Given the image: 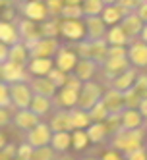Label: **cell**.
Returning <instances> with one entry per match:
<instances>
[{
	"label": "cell",
	"instance_id": "cell-1",
	"mask_svg": "<svg viewBox=\"0 0 147 160\" xmlns=\"http://www.w3.org/2000/svg\"><path fill=\"white\" fill-rule=\"evenodd\" d=\"M108 145L110 148H114L122 154H128L135 148H141L145 147V128H138V129L120 128L114 135L108 137Z\"/></svg>",
	"mask_w": 147,
	"mask_h": 160
},
{
	"label": "cell",
	"instance_id": "cell-60",
	"mask_svg": "<svg viewBox=\"0 0 147 160\" xmlns=\"http://www.w3.org/2000/svg\"><path fill=\"white\" fill-rule=\"evenodd\" d=\"M18 2H27V0H18Z\"/></svg>",
	"mask_w": 147,
	"mask_h": 160
},
{
	"label": "cell",
	"instance_id": "cell-27",
	"mask_svg": "<svg viewBox=\"0 0 147 160\" xmlns=\"http://www.w3.org/2000/svg\"><path fill=\"white\" fill-rule=\"evenodd\" d=\"M49 145H50V148L56 154H66L68 151H70V147H72L70 131H56V133H52Z\"/></svg>",
	"mask_w": 147,
	"mask_h": 160
},
{
	"label": "cell",
	"instance_id": "cell-30",
	"mask_svg": "<svg viewBox=\"0 0 147 160\" xmlns=\"http://www.w3.org/2000/svg\"><path fill=\"white\" fill-rule=\"evenodd\" d=\"M68 114H70V125L72 129H85L89 123H91V118H89V112L87 110H81V108H70L68 110Z\"/></svg>",
	"mask_w": 147,
	"mask_h": 160
},
{
	"label": "cell",
	"instance_id": "cell-48",
	"mask_svg": "<svg viewBox=\"0 0 147 160\" xmlns=\"http://www.w3.org/2000/svg\"><path fill=\"white\" fill-rule=\"evenodd\" d=\"M99 160H126V158H124V154H122V152L114 151V148H108V151H105V152H103V156H101Z\"/></svg>",
	"mask_w": 147,
	"mask_h": 160
},
{
	"label": "cell",
	"instance_id": "cell-17",
	"mask_svg": "<svg viewBox=\"0 0 147 160\" xmlns=\"http://www.w3.org/2000/svg\"><path fill=\"white\" fill-rule=\"evenodd\" d=\"M27 85H29L33 95H41V97H47V98H52L56 95V91H58L47 75H43V77H29Z\"/></svg>",
	"mask_w": 147,
	"mask_h": 160
},
{
	"label": "cell",
	"instance_id": "cell-18",
	"mask_svg": "<svg viewBox=\"0 0 147 160\" xmlns=\"http://www.w3.org/2000/svg\"><path fill=\"white\" fill-rule=\"evenodd\" d=\"M138 70H135L134 66H130L128 70H124L122 73H118L114 79H110V81L107 83V87H112V89H116L120 91V93H124V91H128L134 87V81H135V77H138Z\"/></svg>",
	"mask_w": 147,
	"mask_h": 160
},
{
	"label": "cell",
	"instance_id": "cell-10",
	"mask_svg": "<svg viewBox=\"0 0 147 160\" xmlns=\"http://www.w3.org/2000/svg\"><path fill=\"white\" fill-rule=\"evenodd\" d=\"M52 62H54V68H58V70H62L66 73H72L76 68V62H77V54H76V50H72V47L60 44V48L56 50Z\"/></svg>",
	"mask_w": 147,
	"mask_h": 160
},
{
	"label": "cell",
	"instance_id": "cell-40",
	"mask_svg": "<svg viewBox=\"0 0 147 160\" xmlns=\"http://www.w3.org/2000/svg\"><path fill=\"white\" fill-rule=\"evenodd\" d=\"M132 89L138 93L139 98H147V73H138Z\"/></svg>",
	"mask_w": 147,
	"mask_h": 160
},
{
	"label": "cell",
	"instance_id": "cell-29",
	"mask_svg": "<svg viewBox=\"0 0 147 160\" xmlns=\"http://www.w3.org/2000/svg\"><path fill=\"white\" fill-rule=\"evenodd\" d=\"M8 60L10 62H16L19 66H27V62H29V50H27V47L21 41H18L16 44H12V47L8 48Z\"/></svg>",
	"mask_w": 147,
	"mask_h": 160
},
{
	"label": "cell",
	"instance_id": "cell-42",
	"mask_svg": "<svg viewBox=\"0 0 147 160\" xmlns=\"http://www.w3.org/2000/svg\"><path fill=\"white\" fill-rule=\"evenodd\" d=\"M107 125V131H108V137L110 135H114L120 128H122V123H120V114H108L107 120L103 122Z\"/></svg>",
	"mask_w": 147,
	"mask_h": 160
},
{
	"label": "cell",
	"instance_id": "cell-7",
	"mask_svg": "<svg viewBox=\"0 0 147 160\" xmlns=\"http://www.w3.org/2000/svg\"><path fill=\"white\" fill-rule=\"evenodd\" d=\"M126 58H128L130 66H134L135 70L147 68V44L141 42L139 39H134L126 47Z\"/></svg>",
	"mask_w": 147,
	"mask_h": 160
},
{
	"label": "cell",
	"instance_id": "cell-24",
	"mask_svg": "<svg viewBox=\"0 0 147 160\" xmlns=\"http://www.w3.org/2000/svg\"><path fill=\"white\" fill-rule=\"evenodd\" d=\"M120 123L124 129H138V128H145L143 123V118L138 108H124L120 112Z\"/></svg>",
	"mask_w": 147,
	"mask_h": 160
},
{
	"label": "cell",
	"instance_id": "cell-58",
	"mask_svg": "<svg viewBox=\"0 0 147 160\" xmlns=\"http://www.w3.org/2000/svg\"><path fill=\"white\" fill-rule=\"evenodd\" d=\"M80 160H99V158H93V156H83V158H80Z\"/></svg>",
	"mask_w": 147,
	"mask_h": 160
},
{
	"label": "cell",
	"instance_id": "cell-61",
	"mask_svg": "<svg viewBox=\"0 0 147 160\" xmlns=\"http://www.w3.org/2000/svg\"><path fill=\"white\" fill-rule=\"evenodd\" d=\"M145 2H147V0H145Z\"/></svg>",
	"mask_w": 147,
	"mask_h": 160
},
{
	"label": "cell",
	"instance_id": "cell-9",
	"mask_svg": "<svg viewBox=\"0 0 147 160\" xmlns=\"http://www.w3.org/2000/svg\"><path fill=\"white\" fill-rule=\"evenodd\" d=\"M29 73L25 70V66H19L16 62L6 60L2 64V81L12 85V83H21V81H29Z\"/></svg>",
	"mask_w": 147,
	"mask_h": 160
},
{
	"label": "cell",
	"instance_id": "cell-11",
	"mask_svg": "<svg viewBox=\"0 0 147 160\" xmlns=\"http://www.w3.org/2000/svg\"><path fill=\"white\" fill-rule=\"evenodd\" d=\"M130 68V62H128V58L126 56H116V58H108L101 64V68L99 70L103 72V77H105V81L108 83L110 79H114L118 73H122L124 70H128Z\"/></svg>",
	"mask_w": 147,
	"mask_h": 160
},
{
	"label": "cell",
	"instance_id": "cell-20",
	"mask_svg": "<svg viewBox=\"0 0 147 160\" xmlns=\"http://www.w3.org/2000/svg\"><path fill=\"white\" fill-rule=\"evenodd\" d=\"M118 25L122 27V31L128 35V39H130V42H132L134 39H138V37H139L141 27H143V21L139 19V16L135 14V12H128L126 16L120 19V23H118Z\"/></svg>",
	"mask_w": 147,
	"mask_h": 160
},
{
	"label": "cell",
	"instance_id": "cell-19",
	"mask_svg": "<svg viewBox=\"0 0 147 160\" xmlns=\"http://www.w3.org/2000/svg\"><path fill=\"white\" fill-rule=\"evenodd\" d=\"M101 102L105 104L108 114H120L124 110V98L122 93L112 87H107V91H103V97H101Z\"/></svg>",
	"mask_w": 147,
	"mask_h": 160
},
{
	"label": "cell",
	"instance_id": "cell-32",
	"mask_svg": "<svg viewBox=\"0 0 147 160\" xmlns=\"http://www.w3.org/2000/svg\"><path fill=\"white\" fill-rule=\"evenodd\" d=\"M18 41H19V37H18L16 25L10 23V21H0V42L12 47V44H16Z\"/></svg>",
	"mask_w": 147,
	"mask_h": 160
},
{
	"label": "cell",
	"instance_id": "cell-28",
	"mask_svg": "<svg viewBox=\"0 0 147 160\" xmlns=\"http://www.w3.org/2000/svg\"><path fill=\"white\" fill-rule=\"evenodd\" d=\"M126 14L128 12L122 6H118V4H108V6L103 8V12H101V19L107 23V27H110V25L120 23V19L126 16Z\"/></svg>",
	"mask_w": 147,
	"mask_h": 160
},
{
	"label": "cell",
	"instance_id": "cell-26",
	"mask_svg": "<svg viewBox=\"0 0 147 160\" xmlns=\"http://www.w3.org/2000/svg\"><path fill=\"white\" fill-rule=\"evenodd\" d=\"M85 133H87L89 143H93V145H101V143L108 141V131L103 122H91L85 128Z\"/></svg>",
	"mask_w": 147,
	"mask_h": 160
},
{
	"label": "cell",
	"instance_id": "cell-39",
	"mask_svg": "<svg viewBox=\"0 0 147 160\" xmlns=\"http://www.w3.org/2000/svg\"><path fill=\"white\" fill-rule=\"evenodd\" d=\"M47 77L52 81V85H54L56 89H60V87H64V85H66L68 73H66V72H62V70H58V68H52V70L47 73Z\"/></svg>",
	"mask_w": 147,
	"mask_h": 160
},
{
	"label": "cell",
	"instance_id": "cell-57",
	"mask_svg": "<svg viewBox=\"0 0 147 160\" xmlns=\"http://www.w3.org/2000/svg\"><path fill=\"white\" fill-rule=\"evenodd\" d=\"M56 160H74V158H72V156H68V154H66V156H62V158H56Z\"/></svg>",
	"mask_w": 147,
	"mask_h": 160
},
{
	"label": "cell",
	"instance_id": "cell-2",
	"mask_svg": "<svg viewBox=\"0 0 147 160\" xmlns=\"http://www.w3.org/2000/svg\"><path fill=\"white\" fill-rule=\"evenodd\" d=\"M107 50H108V44L105 39H99V41H89V39H81L76 42V54L77 58H87V60H93L95 64H103L107 60Z\"/></svg>",
	"mask_w": 147,
	"mask_h": 160
},
{
	"label": "cell",
	"instance_id": "cell-52",
	"mask_svg": "<svg viewBox=\"0 0 147 160\" xmlns=\"http://www.w3.org/2000/svg\"><path fill=\"white\" fill-rule=\"evenodd\" d=\"M8 44H4V42H0V64H4L6 60H8Z\"/></svg>",
	"mask_w": 147,
	"mask_h": 160
},
{
	"label": "cell",
	"instance_id": "cell-37",
	"mask_svg": "<svg viewBox=\"0 0 147 160\" xmlns=\"http://www.w3.org/2000/svg\"><path fill=\"white\" fill-rule=\"evenodd\" d=\"M56 158H58V156H56V152L50 148V145H45V147L33 148L29 160H56Z\"/></svg>",
	"mask_w": 147,
	"mask_h": 160
},
{
	"label": "cell",
	"instance_id": "cell-4",
	"mask_svg": "<svg viewBox=\"0 0 147 160\" xmlns=\"http://www.w3.org/2000/svg\"><path fill=\"white\" fill-rule=\"evenodd\" d=\"M25 47L29 50V58H54L56 50L60 48V41L54 37H39Z\"/></svg>",
	"mask_w": 147,
	"mask_h": 160
},
{
	"label": "cell",
	"instance_id": "cell-44",
	"mask_svg": "<svg viewBox=\"0 0 147 160\" xmlns=\"http://www.w3.org/2000/svg\"><path fill=\"white\" fill-rule=\"evenodd\" d=\"M0 108H12V100H10V87L4 81H0Z\"/></svg>",
	"mask_w": 147,
	"mask_h": 160
},
{
	"label": "cell",
	"instance_id": "cell-45",
	"mask_svg": "<svg viewBox=\"0 0 147 160\" xmlns=\"http://www.w3.org/2000/svg\"><path fill=\"white\" fill-rule=\"evenodd\" d=\"M33 152V147H29L25 141L21 143L19 147H16V160H29Z\"/></svg>",
	"mask_w": 147,
	"mask_h": 160
},
{
	"label": "cell",
	"instance_id": "cell-51",
	"mask_svg": "<svg viewBox=\"0 0 147 160\" xmlns=\"http://www.w3.org/2000/svg\"><path fill=\"white\" fill-rule=\"evenodd\" d=\"M138 110H139V114H141L143 123H145V129H147V98H141V102H139Z\"/></svg>",
	"mask_w": 147,
	"mask_h": 160
},
{
	"label": "cell",
	"instance_id": "cell-41",
	"mask_svg": "<svg viewBox=\"0 0 147 160\" xmlns=\"http://www.w3.org/2000/svg\"><path fill=\"white\" fill-rule=\"evenodd\" d=\"M122 98H124V108H138L139 106V102L141 98L138 97V93H135L134 89H128V91H124L122 93Z\"/></svg>",
	"mask_w": 147,
	"mask_h": 160
},
{
	"label": "cell",
	"instance_id": "cell-53",
	"mask_svg": "<svg viewBox=\"0 0 147 160\" xmlns=\"http://www.w3.org/2000/svg\"><path fill=\"white\" fill-rule=\"evenodd\" d=\"M141 42H145L147 44V23H143V27H141V33H139V37H138Z\"/></svg>",
	"mask_w": 147,
	"mask_h": 160
},
{
	"label": "cell",
	"instance_id": "cell-15",
	"mask_svg": "<svg viewBox=\"0 0 147 160\" xmlns=\"http://www.w3.org/2000/svg\"><path fill=\"white\" fill-rule=\"evenodd\" d=\"M41 122V118L39 116H35L29 108H24V110H16V112H12V123L16 125V128L19 129V131H29L31 128H35V125Z\"/></svg>",
	"mask_w": 147,
	"mask_h": 160
},
{
	"label": "cell",
	"instance_id": "cell-12",
	"mask_svg": "<svg viewBox=\"0 0 147 160\" xmlns=\"http://www.w3.org/2000/svg\"><path fill=\"white\" fill-rule=\"evenodd\" d=\"M60 35L68 41H81L85 39V25L81 19H60Z\"/></svg>",
	"mask_w": 147,
	"mask_h": 160
},
{
	"label": "cell",
	"instance_id": "cell-46",
	"mask_svg": "<svg viewBox=\"0 0 147 160\" xmlns=\"http://www.w3.org/2000/svg\"><path fill=\"white\" fill-rule=\"evenodd\" d=\"M126 160H147V147H141V148H135V151L124 154Z\"/></svg>",
	"mask_w": 147,
	"mask_h": 160
},
{
	"label": "cell",
	"instance_id": "cell-38",
	"mask_svg": "<svg viewBox=\"0 0 147 160\" xmlns=\"http://www.w3.org/2000/svg\"><path fill=\"white\" fill-rule=\"evenodd\" d=\"M89 112V118H91V122H105L107 120V116H108V112H107V108H105V104L103 102H97L95 106H91L87 110Z\"/></svg>",
	"mask_w": 147,
	"mask_h": 160
},
{
	"label": "cell",
	"instance_id": "cell-13",
	"mask_svg": "<svg viewBox=\"0 0 147 160\" xmlns=\"http://www.w3.org/2000/svg\"><path fill=\"white\" fill-rule=\"evenodd\" d=\"M16 31H18V37H19V41L24 42V44H29V42H33V41H37L39 37H41V31H39V27H37V23L35 21H31V19H25V18H19L18 21H16Z\"/></svg>",
	"mask_w": 147,
	"mask_h": 160
},
{
	"label": "cell",
	"instance_id": "cell-33",
	"mask_svg": "<svg viewBox=\"0 0 147 160\" xmlns=\"http://www.w3.org/2000/svg\"><path fill=\"white\" fill-rule=\"evenodd\" d=\"M60 18H47L45 21H41V37H54V39H58L60 35Z\"/></svg>",
	"mask_w": 147,
	"mask_h": 160
},
{
	"label": "cell",
	"instance_id": "cell-6",
	"mask_svg": "<svg viewBox=\"0 0 147 160\" xmlns=\"http://www.w3.org/2000/svg\"><path fill=\"white\" fill-rule=\"evenodd\" d=\"M18 8L21 12V18L31 19V21H35V23H41V21H45L49 18L47 6H45L43 0H27V2H19Z\"/></svg>",
	"mask_w": 147,
	"mask_h": 160
},
{
	"label": "cell",
	"instance_id": "cell-47",
	"mask_svg": "<svg viewBox=\"0 0 147 160\" xmlns=\"http://www.w3.org/2000/svg\"><path fill=\"white\" fill-rule=\"evenodd\" d=\"M143 2V0H118V6H122L124 10H126V12H135V10H138V6Z\"/></svg>",
	"mask_w": 147,
	"mask_h": 160
},
{
	"label": "cell",
	"instance_id": "cell-16",
	"mask_svg": "<svg viewBox=\"0 0 147 160\" xmlns=\"http://www.w3.org/2000/svg\"><path fill=\"white\" fill-rule=\"evenodd\" d=\"M77 104V91L70 89V87H60L56 91V95L52 97V106L54 108H64V110H70Z\"/></svg>",
	"mask_w": 147,
	"mask_h": 160
},
{
	"label": "cell",
	"instance_id": "cell-49",
	"mask_svg": "<svg viewBox=\"0 0 147 160\" xmlns=\"http://www.w3.org/2000/svg\"><path fill=\"white\" fill-rule=\"evenodd\" d=\"M12 123V108H0V128Z\"/></svg>",
	"mask_w": 147,
	"mask_h": 160
},
{
	"label": "cell",
	"instance_id": "cell-5",
	"mask_svg": "<svg viewBox=\"0 0 147 160\" xmlns=\"http://www.w3.org/2000/svg\"><path fill=\"white\" fill-rule=\"evenodd\" d=\"M50 137H52V131L49 128V123L47 122H39L35 128H31L29 131L24 133V141L33 147V148H37V147H45V145H49L50 143Z\"/></svg>",
	"mask_w": 147,
	"mask_h": 160
},
{
	"label": "cell",
	"instance_id": "cell-56",
	"mask_svg": "<svg viewBox=\"0 0 147 160\" xmlns=\"http://www.w3.org/2000/svg\"><path fill=\"white\" fill-rule=\"evenodd\" d=\"M116 2H118V0H103L105 6H108V4H116Z\"/></svg>",
	"mask_w": 147,
	"mask_h": 160
},
{
	"label": "cell",
	"instance_id": "cell-54",
	"mask_svg": "<svg viewBox=\"0 0 147 160\" xmlns=\"http://www.w3.org/2000/svg\"><path fill=\"white\" fill-rule=\"evenodd\" d=\"M8 145V139H6V135L2 133V131H0V151H2V148Z\"/></svg>",
	"mask_w": 147,
	"mask_h": 160
},
{
	"label": "cell",
	"instance_id": "cell-55",
	"mask_svg": "<svg viewBox=\"0 0 147 160\" xmlns=\"http://www.w3.org/2000/svg\"><path fill=\"white\" fill-rule=\"evenodd\" d=\"M64 4H81V0H64Z\"/></svg>",
	"mask_w": 147,
	"mask_h": 160
},
{
	"label": "cell",
	"instance_id": "cell-43",
	"mask_svg": "<svg viewBox=\"0 0 147 160\" xmlns=\"http://www.w3.org/2000/svg\"><path fill=\"white\" fill-rule=\"evenodd\" d=\"M45 6H47L49 18H60V10L64 6V0H43Z\"/></svg>",
	"mask_w": 147,
	"mask_h": 160
},
{
	"label": "cell",
	"instance_id": "cell-22",
	"mask_svg": "<svg viewBox=\"0 0 147 160\" xmlns=\"http://www.w3.org/2000/svg\"><path fill=\"white\" fill-rule=\"evenodd\" d=\"M97 72H99V64H95L93 60H87V58H77L72 73L83 83V81H91V79L97 75Z\"/></svg>",
	"mask_w": 147,
	"mask_h": 160
},
{
	"label": "cell",
	"instance_id": "cell-23",
	"mask_svg": "<svg viewBox=\"0 0 147 160\" xmlns=\"http://www.w3.org/2000/svg\"><path fill=\"white\" fill-rule=\"evenodd\" d=\"M52 68H54L52 58H29L25 70L31 77H43V75H47Z\"/></svg>",
	"mask_w": 147,
	"mask_h": 160
},
{
	"label": "cell",
	"instance_id": "cell-34",
	"mask_svg": "<svg viewBox=\"0 0 147 160\" xmlns=\"http://www.w3.org/2000/svg\"><path fill=\"white\" fill-rule=\"evenodd\" d=\"M103 8H105L103 0H81L83 18H89V16H101Z\"/></svg>",
	"mask_w": 147,
	"mask_h": 160
},
{
	"label": "cell",
	"instance_id": "cell-36",
	"mask_svg": "<svg viewBox=\"0 0 147 160\" xmlns=\"http://www.w3.org/2000/svg\"><path fill=\"white\" fill-rule=\"evenodd\" d=\"M70 135H72V147L76 148V151H85L87 145H89L85 129H72Z\"/></svg>",
	"mask_w": 147,
	"mask_h": 160
},
{
	"label": "cell",
	"instance_id": "cell-14",
	"mask_svg": "<svg viewBox=\"0 0 147 160\" xmlns=\"http://www.w3.org/2000/svg\"><path fill=\"white\" fill-rule=\"evenodd\" d=\"M83 25H85V39L89 41H99V39H105V33H107V23L101 16H89L83 18Z\"/></svg>",
	"mask_w": 147,
	"mask_h": 160
},
{
	"label": "cell",
	"instance_id": "cell-3",
	"mask_svg": "<svg viewBox=\"0 0 147 160\" xmlns=\"http://www.w3.org/2000/svg\"><path fill=\"white\" fill-rule=\"evenodd\" d=\"M103 97V87H101L97 81H83L80 91H77V108L81 110H89L91 106H95L97 102Z\"/></svg>",
	"mask_w": 147,
	"mask_h": 160
},
{
	"label": "cell",
	"instance_id": "cell-59",
	"mask_svg": "<svg viewBox=\"0 0 147 160\" xmlns=\"http://www.w3.org/2000/svg\"><path fill=\"white\" fill-rule=\"evenodd\" d=\"M0 81H2V64H0Z\"/></svg>",
	"mask_w": 147,
	"mask_h": 160
},
{
	"label": "cell",
	"instance_id": "cell-31",
	"mask_svg": "<svg viewBox=\"0 0 147 160\" xmlns=\"http://www.w3.org/2000/svg\"><path fill=\"white\" fill-rule=\"evenodd\" d=\"M105 41L107 44H118V47H128L130 44V39L128 35L122 31V27L116 23V25H110L105 33Z\"/></svg>",
	"mask_w": 147,
	"mask_h": 160
},
{
	"label": "cell",
	"instance_id": "cell-8",
	"mask_svg": "<svg viewBox=\"0 0 147 160\" xmlns=\"http://www.w3.org/2000/svg\"><path fill=\"white\" fill-rule=\"evenodd\" d=\"M8 87H10V100H12V108H16V110L27 108L29 102H31V97H33L27 81L12 83V85H8Z\"/></svg>",
	"mask_w": 147,
	"mask_h": 160
},
{
	"label": "cell",
	"instance_id": "cell-35",
	"mask_svg": "<svg viewBox=\"0 0 147 160\" xmlns=\"http://www.w3.org/2000/svg\"><path fill=\"white\" fill-rule=\"evenodd\" d=\"M60 18L62 19H81L83 18L81 4H64L60 10Z\"/></svg>",
	"mask_w": 147,
	"mask_h": 160
},
{
	"label": "cell",
	"instance_id": "cell-50",
	"mask_svg": "<svg viewBox=\"0 0 147 160\" xmlns=\"http://www.w3.org/2000/svg\"><path fill=\"white\" fill-rule=\"evenodd\" d=\"M135 14L139 16V19L143 21V23H147V2L143 0V2L138 6V10H135Z\"/></svg>",
	"mask_w": 147,
	"mask_h": 160
},
{
	"label": "cell",
	"instance_id": "cell-25",
	"mask_svg": "<svg viewBox=\"0 0 147 160\" xmlns=\"http://www.w3.org/2000/svg\"><path fill=\"white\" fill-rule=\"evenodd\" d=\"M35 116L39 118H45V116H49V114L54 110L52 106V98H47V97H41V95H33L31 97V102H29V106H27Z\"/></svg>",
	"mask_w": 147,
	"mask_h": 160
},
{
	"label": "cell",
	"instance_id": "cell-21",
	"mask_svg": "<svg viewBox=\"0 0 147 160\" xmlns=\"http://www.w3.org/2000/svg\"><path fill=\"white\" fill-rule=\"evenodd\" d=\"M49 128L52 133L56 131H72V125H70V114L64 108H54L50 114H49Z\"/></svg>",
	"mask_w": 147,
	"mask_h": 160
}]
</instances>
